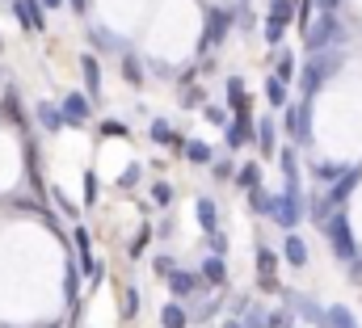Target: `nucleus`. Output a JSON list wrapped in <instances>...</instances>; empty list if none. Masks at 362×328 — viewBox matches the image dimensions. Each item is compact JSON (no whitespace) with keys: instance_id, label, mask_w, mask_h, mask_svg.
<instances>
[{"instance_id":"2eb2a0df","label":"nucleus","mask_w":362,"mask_h":328,"mask_svg":"<svg viewBox=\"0 0 362 328\" xmlns=\"http://www.w3.org/2000/svg\"><path fill=\"white\" fill-rule=\"evenodd\" d=\"M80 67H84V84H89V93H101V72H97V59H93V55H84V59H80Z\"/></svg>"},{"instance_id":"f8f14e48","label":"nucleus","mask_w":362,"mask_h":328,"mask_svg":"<svg viewBox=\"0 0 362 328\" xmlns=\"http://www.w3.org/2000/svg\"><path fill=\"white\" fill-rule=\"evenodd\" d=\"M283 257H287L291 265H304V261H308V244H304L299 236H287V240H283Z\"/></svg>"},{"instance_id":"c85d7f7f","label":"nucleus","mask_w":362,"mask_h":328,"mask_svg":"<svg viewBox=\"0 0 362 328\" xmlns=\"http://www.w3.org/2000/svg\"><path fill=\"white\" fill-rule=\"evenodd\" d=\"M266 93H270V101H274V105H283V80H270V84H266Z\"/></svg>"},{"instance_id":"a878e982","label":"nucleus","mask_w":362,"mask_h":328,"mask_svg":"<svg viewBox=\"0 0 362 328\" xmlns=\"http://www.w3.org/2000/svg\"><path fill=\"white\" fill-rule=\"evenodd\" d=\"M186 156H190L194 164H207V160H211V147H207V143H190V147H186Z\"/></svg>"},{"instance_id":"cd10ccee","label":"nucleus","mask_w":362,"mask_h":328,"mask_svg":"<svg viewBox=\"0 0 362 328\" xmlns=\"http://www.w3.org/2000/svg\"><path fill=\"white\" fill-rule=\"evenodd\" d=\"M291 72H295V59L283 55V59H278V80H291Z\"/></svg>"},{"instance_id":"aec40b11","label":"nucleus","mask_w":362,"mask_h":328,"mask_svg":"<svg viewBox=\"0 0 362 328\" xmlns=\"http://www.w3.org/2000/svg\"><path fill=\"white\" fill-rule=\"evenodd\" d=\"M257 147H261V152H274V122H270V118L257 126Z\"/></svg>"},{"instance_id":"5701e85b","label":"nucleus","mask_w":362,"mask_h":328,"mask_svg":"<svg viewBox=\"0 0 362 328\" xmlns=\"http://www.w3.org/2000/svg\"><path fill=\"white\" fill-rule=\"evenodd\" d=\"M236 181H240V185H245V190H257V181H261V169H257V164H245V169H240V177H236Z\"/></svg>"},{"instance_id":"4468645a","label":"nucleus","mask_w":362,"mask_h":328,"mask_svg":"<svg viewBox=\"0 0 362 328\" xmlns=\"http://www.w3.org/2000/svg\"><path fill=\"white\" fill-rule=\"evenodd\" d=\"M169 287H173V295H194V291H198L194 274H181V270H173V274H169Z\"/></svg>"},{"instance_id":"f257e3e1","label":"nucleus","mask_w":362,"mask_h":328,"mask_svg":"<svg viewBox=\"0 0 362 328\" xmlns=\"http://www.w3.org/2000/svg\"><path fill=\"white\" fill-rule=\"evenodd\" d=\"M337 42H342V21H337V13H321V17L308 25V51L321 55V51H333Z\"/></svg>"},{"instance_id":"7c9ffc66","label":"nucleus","mask_w":362,"mask_h":328,"mask_svg":"<svg viewBox=\"0 0 362 328\" xmlns=\"http://www.w3.org/2000/svg\"><path fill=\"white\" fill-rule=\"evenodd\" d=\"M283 38V25L278 21H266V42H278Z\"/></svg>"},{"instance_id":"ea45409f","label":"nucleus","mask_w":362,"mask_h":328,"mask_svg":"<svg viewBox=\"0 0 362 328\" xmlns=\"http://www.w3.org/2000/svg\"><path fill=\"white\" fill-rule=\"evenodd\" d=\"M321 4H325L321 13H337V0H321Z\"/></svg>"},{"instance_id":"c03bdc74","label":"nucleus","mask_w":362,"mask_h":328,"mask_svg":"<svg viewBox=\"0 0 362 328\" xmlns=\"http://www.w3.org/2000/svg\"><path fill=\"white\" fill-rule=\"evenodd\" d=\"M224 328H245V324H240V320H228V324H224Z\"/></svg>"},{"instance_id":"f704fd0d","label":"nucleus","mask_w":362,"mask_h":328,"mask_svg":"<svg viewBox=\"0 0 362 328\" xmlns=\"http://www.w3.org/2000/svg\"><path fill=\"white\" fill-rule=\"evenodd\" d=\"M93 42H97V46H114V38H110L105 29H93Z\"/></svg>"},{"instance_id":"2f4dec72","label":"nucleus","mask_w":362,"mask_h":328,"mask_svg":"<svg viewBox=\"0 0 362 328\" xmlns=\"http://www.w3.org/2000/svg\"><path fill=\"white\" fill-rule=\"evenodd\" d=\"M135 312H139V295L127 291V320H135Z\"/></svg>"},{"instance_id":"dca6fc26","label":"nucleus","mask_w":362,"mask_h":328,"mask_svg":"<svg viewBox=\"0 0 362 328\" xmlns=\"http://www.w3.org/2000/svg\"><path fill=\"white\" fill-rule=\"evenodd\" d=\"M245 139H249V118H245V114H240V118H236V126H232V122H228V147H232V152H236V147H240V143H245Z\"/></svg>"},{"instance_id":"0eeeda50","label":"nucleus","mask_w":362,"mask_h":328,"mask_svg":"<svg viewBox=\"0 0 362 328\" xmlns=\"http://www.w3.org/2000/svg\"><path fill=\"white\" fill-rule=\"evenodd\" d=\"M13 13H17V21H21L25 29H42V25H46V21H42L38 0H17V4H13Z\"/></svg>"},{"instance_id":"4c0bfd02","label":"nucleus","mask_w":362,"mask_h":328,"mask_svg":"<svg viewBox=\"0 0 362 328\" xmlns=\"http://www.w3.org/2000/svg\"><path fill=\"white\" fill-rule=\"evenodd\" d=\"M84 198H89V202L97 198V181H93V177H84Z\"/></svg>"},{"instance_id":"a19ab883","label":"nucleus","mask_w":362,"mask_h":328,"mask_svg":"<svg viewBox=\"0 0 362 328\" xmlns=\"http://www.w3.org/2000/svg\"><path fill=\"white\" fill-rule=\"evenodd\" d=\"M72 8H76V13H84V8H89V0H72Z\"/></svg>"},{"instance_id":"20e7f679","label":"nucleus","mask_w":362,"mask_h":328,"mask_svg":"<svg viewBox=\"0 0 362 328\" xmlns=\"http://www.w3.org/2000/svg\"><path fill=\"white\" fill-rule=\"evenodd\" d=\"M325 232H329V240H333V253L350 261V257H354V236H350L346 211H333V215H329V223H325Z\"/></svg>"},{"instance_id":"423d86ee","label":"nucleus","mask_w":362,"mask_h":328,"mask_svg":"<svg viewBox=\"0 0 362 328\" xmlns=\"http://www.w3.org/2000/svg\"><path fill=\"white\" fill-rule=\"evenodd\" d=\"M63 122H72V126H80V122H89V97H80V93H67L63 97Z\"/></svg>"},{"instance_id":"6ab92c4d","label":"nucleus","mask_w":362,"mask_h":328,"mask_svg":"<svg viewBox=\"0 0 362 328\" xmlns=\"http://www.w3.org/2000/svg\"><path fill=\"white\" fill-rule=\"evenodd\" d=\"M122 76H127V84H143V67H139V59H122Z\"/></svg>"},{"instance_id":"79ce46f5","label":"nucleus","mask_w":362,"mask_h":328,"mask_svg":"<svg viewBox=\"0 0 362 328\" xmlns=\"http://www.w3.org/2000/svg\"><path fill=\"white\" fill-rule=\"evenodd\" d=\"M38 4H46V8H59V4H63V0H38Z\"/></svg>"},{"instance_id":"412c9836","label":"nucleus","mask_w":362,"mask_h":328,"mask_svg":"<svg viewBox=\"0 0 362 328\" xmlns=\"http://www.w3.org/2000/svg\"><path fill=\"white\" fill-rule=\"evenodd\" d=\"M202 278H207L211 287H219V282H224V261H219V257H211V261L202 265Z\"/></svg>"},{"instance_id":"37998d69","label":"nucleus","mask_w":362,"mask_h":328,"mask_svg":"<svg viewBox=\"0 0 362 328\" xmlns=\"http://www.w3.org/2000/svg\"><path fill=\"white\" fill-rule=\"evenodd\" d=\"M354 282H362V261L354 265Z\"/></svg>"},{"instance_id":"9d476101","label":"nucleus","mask_w":362,"mask_h":328,"mask_svg":"<svg viewBox=\"0 0 362 328\" xmlns=\"http://www.w3.org/2000/svg\"><path fill=\"white\" fill-rule=\"evenodd\" d=\"M295 312L308 320V324H316V328H329V312L325 308H316L312 299H295Z\"/></svg>"},{"instance_id":"72a5a7b5","label":"nucleus","mask_w":362,"mask_h":328,"mask_svg":"<svg viewBox=\"0 0 362 328\" xmlns=\"http://www.w3.org/2000/svg\"><path fill=\"white\" fill-rule=\"evenodd\" d=\"M211 249H215V257H224V253H228V240L215 232V236H211Z\"/></svg>"},{"instance_id":"58836bf2","label":"nucleus","mask_w":362,"mask_h":328,"mask_svg":"<svg viewBox=\"0 0 362 328\" xmlns=\"http://www.w3.org/2000/svg\"><path fill=\"white\" fill-rule=\"evenodd\" d=\"M156 274H173V261L169 257H156Z\"/></svg>"},{"instance_id":"39448f33","label":"nucleus","mask_w":362,"mask_h":328,"mask_svg":"<svg viewBox=\"0 0 362 328\" xmlns=\"http://www.w3.org/2000/svg\"><path fill=\"white\" fill-rule=\"evenodd\" d=\"M287 131L295 135V143H299V147H308V143H312V105H308V101L291 105V114H287Z\"/></svg>"},{"instance_id":"f03ea898","label":"nucleus","mask_w":362,"mask_h":328,"mask_svg":"<svg viewBox=\"0 0 362 328\" xmlns=\"http://www.w3.org/2000/svg\"><path fill=\"white\" fill-rule=\"evenodd\" d=\"M266 215H270L274 223H283V228H295V223L304 219V194H299V190L270 194V202H266Z\"/></svg>"},{"instance_id":"9b49d317","label":"nucleus","mask_w":362,"mask_h":328,"mask_svg":"<svg viewBox=\"0 0 362 328\" xmlns=\"http://www.w3.org/2000/svg\"><path fill=\"white\" fill-rule=\"evenodd\" d=\"M160 324L164 328H186L190 324V316H186L181 303H164V308H160Z\"/></svg>"},{"instance_id":"e433bc0d","label":"nucleus","mask_w":362,"mask_h":328,"mask_svg":"<svg viewBox=\"0 0 362 328\" xmlns=\"http://www.w3.org/2000/svg\"><path fill=\"white\" fill-rule=\"evenodd\" d=\"M135 181H139V169H135V164H131V169H127V173H122V185H135Z\"/></svg>"},{"instance_id":"a211bd4d","label":"nucleus","mask_w":362,"mask_h":328,"mask_svg":"<svg viewBox=\"0 0 362 328\" xmlns=\"http://www.w3.org/2000/svg\"><path fill=\"white\" fill-rule=\"evenodd\" d=\"M295 17V8H291V0H274L270 4V21H278V25H287Z\"/></svg>"},{"instance_id":"393cba45","label":"nucleus","mask_w":362,"mask_h":328,"mask_svg":"<svg viewBox=\"0 0 362 328\" xmlns=\"http://www.w3.org/2000/svg\"><path fill=\"white\" fill-rule=\"evenodd\" d=\"M4 118L21 122V101H17V93H4Z\"/></svg>"},{"instance_id":"7ed1b4c3","label":"nucleus","mask_w":362,"mask_h":328,"mask_svg":"<svg viewBox=\"0 0 362 328\" xmlns=\"http://www.w3.org/2000/svg\"><path fill=\"white\" fill-rule=\"evenodd\" d=\"M337 63H342V55H333V51H321V55H312V63L304 67V93H316L333 72H337Z\"/></svg>"},{"instance_id":"ddd939ff","label":"nucleus","mask_w":362,"mask_h":328,"mask_svg":"<svg viewBox=\"0 0 362 328\" xmlns=\"http://www.w3.org/2000/svg\"><path fill=\"white\" fill-rule=\"evenodd\" d=\"M194 211H198L202 232H207V236H215V232H219V228H215V202H211V198H198V206H194Z\"/></svg>"},{"instance_id":"b1692460","label":"nucleus","mask_w":362,"mask_h":328,"mask_svg":"<svg viewBox=\"0 0 362 328\" xmlns=\"http://www.w3.org/2000/svg\"><path fill=\"white\" fill-rule=\"evenodd\" d=\"M329 328H358V324H354V316H350L346 308H333V312H329Z\"/></svg>"},{"instance_id":"1a4fd4ad","label":"nucleus","mask_w":362,"mask_h":328,"mask_svg":"<svg viewBox=\"0 0 362 328\" xmlns=\"http://www.w3.org/2000/svg\"><path fill=\"white\" fill-rule=\"evenodd\" d=\"M358 177H362V169H346V173H342V177L333 181V190H329L325 198H329V202H342V198H346V194H350V190L358 185Z\"/></svg>"},{"instance_id":"4be33fe9","label":"nucleus","mask_w":362,"mask_h":328,"mask_svg":"<svg viewBox=\"0 0 362 328\" xmlns=\"http://www.w3.org/2000/svg\"><path fill=\"white\" fill-rule=\"evenodd\" d=\"M152 139H156V143H169V147H177V143H181V139H177L164 122H152Z\"/></svg>"},{"instance_id":"473e14b6","label":"nucleus","mask_w":362,"mask_h":328,"mask_svg":"<svg viewBox=\"0 0 362 328\" xmlns=\"http://www.w3.org/2000/svg\"><path fill=\"white\" fill-rule=\"evenodd\" d=\"M266 202H270V194H266V190H253V206H257L261 215H266Z\"/></svg>"},{"instance_id":"bb28decb","label":"nucleus","mask_w":362,"mask_h":328,"mask_svg":"<svg viewBox=\"0 0 362 328\" xmlns=\"http://www.w3.org/2000/svg\"><path fill=\"white\" fill-rule=\"evenodd\" d=\"M342 173H346V169H337V164H321V169H316V177H321V181H329V185H333Z\"/></svg>"},{"instance_id":"c9c22d12","label":"nucleus","mask_w":362,"mask_h":328,"mask_svg":"<svg viewBox=\"0 0 362 328\" xmlns=\"http://www.w3.org/2000/svg\"><path fill=\"white\" fill-rule=\"evenodd\" d=\"M207 118H211V122H219V126H224V122H228V118H224V110H219V105H211V110H207Z\"/></svg>"},{"instance_id":"c756f323","label":"nucleus","mask_w":362,"mask_h":328,"mask_svg":"<svg viewBox=\"0 0 362 328\" xmlns=\"http://www.w3.org/2000/svg\"><path fill=\"white\" fill-rule=\"evenodd\" d=\"M152 198H156L160 206H169V202H173V190H169V185H156V190H152Z\"/></svg>"},{"instance_id":"6e6552de","label":"nucleus","mask_w":362,"mask_h":328,"mask_svg":"<svg viewBox=\"0 0 362 328\" xmlns=\"http://www.w3.org/2000/svg\"><path fill=\"white\" fill-rule=\"evenodd\" d=\"M274 270H278V257L261 249V253H257V274H261L257 282H261L266 291H278V278H274Z\"/></svg>"},{"instance_id":"f3484780","label":"nucleus","mask_w":362,"mask_h":328,"mask_svg":"<svg viewBox=\"0 0 362 328\" xmlns=\"http://www.w3.org/2000/svg\"><path fill=\"white\" fill-rule=\"evenodd\" d=\"M38 122H42L46 131H59V126H63V114H59L55 105H46V101H42V105H38Z\"/></svg>"}]
</instances>
